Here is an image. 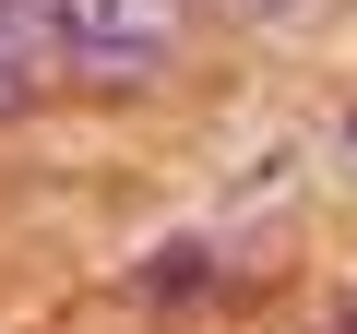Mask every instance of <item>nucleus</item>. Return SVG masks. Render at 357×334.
Here are the masks:
<instances>
[{
  "label": "nucleus",
  "mask_w": 357,
  "mask_h": 334,
  "mask_svg": "<svg viewBox=\"0 0 357 334\" xmlns=\"http://www.w3.org/2000/svg\"><path fill=\"white\" fill-rule=\"evenodd\" d=\"M24 24H36V48H48L72 84L119 96V84L167 72V48H178V0H24Z\"/></svg>",
  "instance_id": "f257e3e1"
},
{
  "label": "nucleus",
  "mask_w": 357,
  "mask_h": 334,
  "mask_svg": "<svg viewBox=\"0 0 357 334\" xmlns=\"http://www.w3.org/2000/svg\"><path fill=\"white\" fill-rule=\"evenodd\" d=\"M238 13H262V24H274V13H298V0H238Z\"/></svg>",
  "instance_id": "f03ea898"
}]
</instances>
